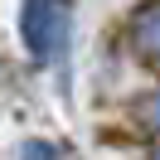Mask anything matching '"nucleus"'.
I'll return each instance as SVG.
<instances>
[{"instance_id":"1","label":"nucleus","mask_w":160,"mask_h":160,"mask_svg":"<svg viewBox=\"0 0 160 160\" xmlns=\"http://www.w3.org/2000/svg\"><path fill=\"white\" fill-rule=\"evenodd\" d=\"M68 24H73L68 0H24L20 5V39H24V49H29L34 63L63 58V49H68Z\"/></svg>"},{"instance_id":"2","label":"nucleus","mask_w":160,"mask_h":160,"mask_svg":"<svg viewBox=\"0 0 160 160\" xmlns=\"http://www.w3.org/2000/svg\"><path fill=\"white\" fill-rule=\"evenodd\" d=\"M136 49L150 53V58H160V0L136 15Z\"/></svg>"},{"instance_id":"3","label":"nucleus","mask_w":160,"mask_h":160,"mask_svg":"<svg viewBox=\"0 0 160 160\" xmlns=\"http://www.w3.org/2000/svg\"><path fill=\"white\" fill-rule=\"evenodd\" d=\"M20 160H63V150L53 141H24L20 146Z\"/></svg>"},{"instance_id":"4","label":"nucleus","mask_w":160,"mask_h":160,"mask_svg":"<svg viewBox=\"0 0 160 160\" xmlns=\"http://www.w3.org/2000/svg\"><path fill=\"white\" fill-rule=\"evenodd\" d=\"M141 117H146L150 126H160V92H150V97H146V107H141Z\"/></svg>"}]
</instances>
